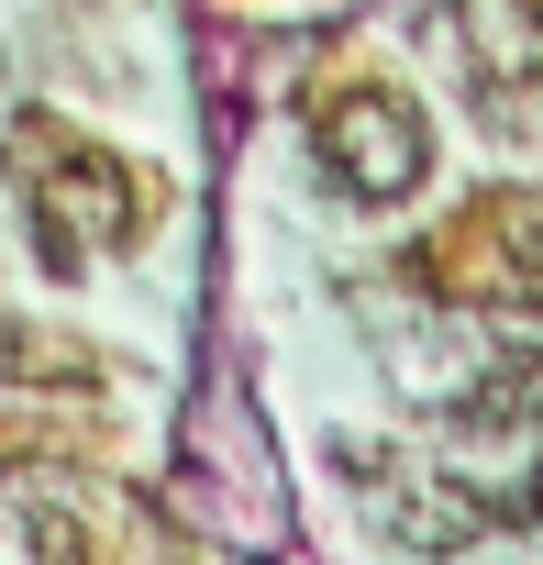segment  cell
<instances>
[{"label":"cell","mask_w":543,"mask_h":565,"mask_svg":"<svg viewBox=\"0 0 543 565\" xmlns=\"http://www.w3.org/2000/svg\"><path fill=\"white\" fill-rule=\"evenodd\" d=\"M433 255H444V277H455L466 300L543 322V189H488Z\"/></svg>","instance_id":"cell-3"},{"label":"cell","mask_w":543,"mask_h":565,"mask_svg":"<svg viewBox=\"0 0 543 565\" xmlns=\"http://www.w3.org/2000/svg\"><path fill=\"white\" fill-rule=\"evenodd\" d=\"M0 377H45V344H34V322H12V311H0Z\"/></svg>","instance_id":"cell-7"},{"label":"cell","mask_w":543,"mask_h":565,"mask_svg":"<svg viewBox=\"0 0 543 565\" xmlns=\"http://www.w3.org/2000/svg\"><path fill=\"white\" fill-rule=\"evenodd\" d=\"M388 532H400L411 554H466V543L488 532V499H477V488H444V477H411V466H400V488H388Z\"/></svg>","instance_id":"cell-4"},{"label":"cell","mask_w":543,"mask_h":565,"mask_svg":"<svg viewBox=\"0 0 543 565\" xmlns=\"http://www.w3.org/2000/svg\"><path fill=\"white\" fill-rule=\"evenodd\" d=\"M34 565H100L89 521H78V510H34Z\"/></svg>","instance_id":"cell-6"},{"label":"cell","mask_w":543,"mask_h":565,"mask_svg":"<svg viewBox=\"0 0 543 565\" xmlns=\"http://www.w3.org/2000/svg\"><path fill=\"white\" fill-rule=\"evenodd\" d=\"M532 411H543V355H510L499 377H477L455 399V433H521Z\"/></svg>","instance_id":"cell-5"},{"label":"cell","mask_w":543,"mask_h":565,"mask_svg":"<svg viewBox=\"0 0 543 565\" xmlns=\"http://www.w3.org/2000/svg\"><path fill=\"white\" fill-rule=\"evenodd\" d=\"M12 156H23V178H34V244H45L56 277L89 266L78 244H134V233L156 222V178H134L111 145H78L67 122H23Z\"/></svg>","instance_id":"cell-1"},{"label":"cell","mask_w":543,"mask_h":565,"mask_svg":"<svg viewBox=\"0 0 543 565\" xmlns=\"http://www.w3.org/2000/svg\"><path fill=\"white\" fill-rule=\"evenodd\" d=\"M311 145L333 167V189L355 211H400L422 178H433V111L400 89V78H344L322 111H311Z\"/></svg>","instance_id":"cell-2"},{"label":"cell","mask_w":543,"mask_h":565,"mask_svg":"<svg viewBox=\"0 0 543 565\" xmlns=\"http://www.w3.org/2000/svg\"><path fill=\"white\" fill-rule=\"evenodd\" d=\"M521 510H532V521H543V466H532V499H521Z\"/></svg>","instance_id":"cell-8"}]
</instances>
